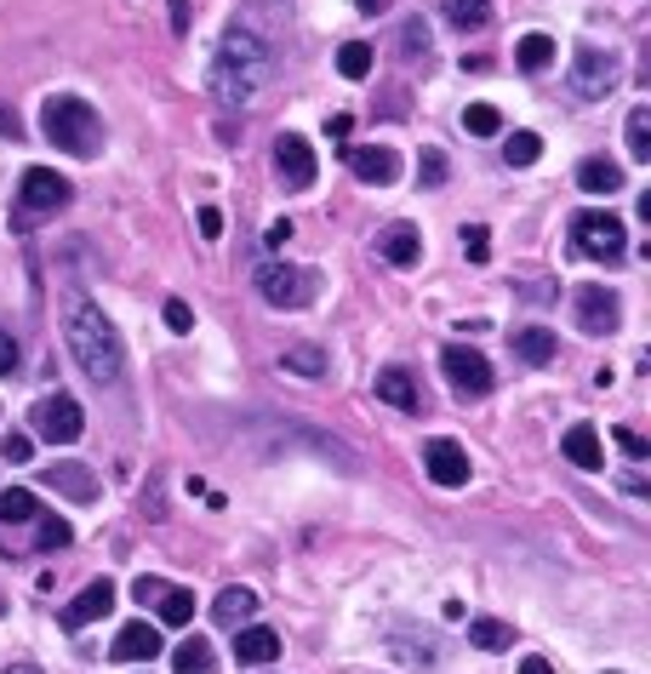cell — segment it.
Listing matches in <instances>:
<instances>
[{
  "instance_id": "cell-15",
  "label": "cell",
  "mask_w": 651,
  "mask_h": 674,
  "mask_svg": "<svg viewBox=\"0 0 651 674\" xmlns=\"http://www.w3.org/2000/svg\"><path fill=\"white\" fill-rule=\"evenodd\" d=\"M281 657V634L263 629V623H246V629H234V663L240 668H263Z\"/></svg>"
},
{
  "instance_id": "cell-30",
  "label": "cell",
  "mask_w": 651,
  "mask_h": 674,
  "mask_svg": "<svg viewBox=\"0 0 651 674\" xmlns=\"http://www.w3.org/2000/svg\"><path fill=\"white\" fill-rule=\"evenodd\" d=\"M555 41H548V35H521V41H514V63H521V70H532V75H543L548 70V63H555Z\"/></svg>"
},
{
  "instance_id": "cell-39",
  "label": "cell",
  "mask_w": 651,
  "mask_h": 674,
  "mask_svg": "<svg viewBox=\"0 0 651 674\" xmlns=\"http://www.w3.org/2000/svg\"><path fill=\"white\" fill-rule=\"evenodd\" d=\"M463 257H469V263H486V257H492V241H486V229H480V223L463 229Z\"/></svg>"
},
{
  "instance_id": "cell-8",
  "label": "cell",
  "mask_w": 651,
  "mask_h": 674,
  "mask_svg": "<svg viewBox=\"0 0 651 674\" xmlns=\"http://www.w3.org/2000/svg\"><path fill=\"white\" fill-rule=\"evenodd\" d=\"M34 434L41 441H52V446H75L81 434H86V412H81V400L75 394H46V400H34Z\"/></svg>"
},
{
  "instance_id": "cell-2",
  "label": "cell",
  "mask_w": 651,
  "mask_h": 674,
  "mask_svg": "<svg viewBox=\"0 0 651 674\" xmlns=\"http://www.w3.org/2000/svg\"><path fill=\"white\" fill-rule=\"evenodd\" d=\"M63 337H69V355H75V366H81L92 383H120V372H126V344H120L115 320L103 315L92 297L69 292V303H63Z\"/></svg>"
},
{
  "instance_id": "cell-34",
  "label": "cell",
  "mask_w": 651,
  "mask_h": 674,
  "mask_svg": "<svg viewBox=\"0 0 651 674\" xmlns=\"http://www.w3.org/2000/svg\"><path fill=\"white\" fill-rule=\"evenodd\" d=\"M543 155V138H537V131H508V144H503V160L508 166H532Z\"/></svg>"
},
{
  "instance_id": "cell-31",
  "label": "cell",
  "mask_w": 651,
  "mask_h": 674,
  "mask_svg": "<svg viewBox=\"0 0 651 674\" xmlns=\"http://www.w3.org/2000/svg\"><path fill=\"white\" fill-rule=\"evenodd\" d=\"M171 668H178V674H206V668H212V646H206L200 634H195V640H183V646L171 652Z\"/></svg>"
},
{
  "instance_id": "cell-17",
  "label": "cell",
  "mask_w": 651,
  "mask_h": 674,
  "mask_svg": "<svg viewBox=\"0 0 651 674\" xmlns=\"http://www.w3.org/2000/svg\"><path fill=\"white\" fill-rule=\"evenodd\" d=\"M258 605H263V600H258V594H252L246 583H229V589H223V594L212 600V623L234 634V629H246V623L258 618Z\"/></svg>"
},
{
  "instance_id": "cell-22",
  "label": "cell",
  "mask_w": 651,
  "mask_h": 674,
  "mask_svg": "<svg viewBox=\"0 0 651 674\" xmlns=\"http://www.w3.org/2000/svg\"><path fill=\"white\" fill-rule=\"evenodd\" d=\"M560 452L577 463V468H606V452H600V429L595 423H571L560 434Z\"/></svg>"
},
{
  "instance_id": "cell-6",
  "label": "cell",
  "mask_w": 651,
  "mask_h": 674,
  "mask_svg": "<svg viewBox=\"0 0 651 674\" xmlns=\"http://www.w3.org/2000/svg\"><path fill=\"white\" fill-rule=\"evenodd\" d=\"M617 81H623V57L617 52H606V46H577L571 52V70H566V86H571V97H611L617 92Z\"/></svg>"
},
{
  "instance_id": "cell-41",
  "label": "cell",
  "mask_w": 651,
  "mask_h": 674,
  "mask_svg": "<svg viewBox=\"0 0 651 674\" xmlns=\"http://www.w3.org/2000/svg\"><path fill=\"white\" fill-rule=\"evenodd\" d=\"M18 372V337L0 326V378H12Z\"/></svg>"
},
{
  "instance_id": "cell-13",
  "label": "cell",
  "mask_w": 651,
  "mask_h": 674,
  "mask_svg": "<svg viewBox=\"0 0 651 674\" xmlns=\"http://www.w3.org/2000/svg\"><path fill=\"white\" fill-rule=\"evenodd\" d=\"M423 468H429V481H434V486H445V492L469 486V452H463L458 441H445V434L423 446Z\"/></svg>"
},
{
  "instance_id": "cell-7",
  "label": "cell",
  "mask_w": 651,
  "mask_h": 674,
  "mask_svg": "<svg viewBox=\"0 0 651 674\" xmlns=\"http://www.w3.org/2000/svg\"><path fill=\"white\" fill-rule=\"evenodd\" d=\"M440 372H445V383H452L458 400H480V394H492V383H497L492 360L480 349H469V344H445L440 349Z\"/></svg>"
},
{
  "instance_id": "cell-16",
  "label": "cell",
  "mask_w": 651,
  "mask_h": 674,
  "mask_svg": "<svg viewBox=\"0 0 651 674\" xmlns=\"http://www.w3.org/2000/svg\"><path fill=\"white\" fill-rule=\"evenodd\" d=\"M115 605V583L109 578H92L75 600H69V612H63V629H86V623H97L103 612Z\"/></svg>"
},
{
  "instance_id": "cell-14",
  "label": "cell",
  "mask_w": 651,
  "mask_h": 674,
  "mask_svg": "<svg viewBox=\"0 0 651 674\" xmlns=\"http://www.w3.org/2000/svg\"><path fill=\"white\" fill-rule=\"evenodd\" d=\"M349 172L371 189H384V183L400 178V155L389 144H349Z\"/></svg>"
},
{
  "instance_id": "cell-48",
  "label": "cell",
  "mask_w": 651,
  "mask_h": 674,
  "mask_svg": "<svg viewBox=\"0 0 651 674\" xmlns=\"http://www.w3.org/2000/svg\"><path fill=\"white\" fill-rule=\"evenodd\" d=\"M521 674H555V663H548V657H537V652H532V657H521Z\"/></svg>"
},
{
  "instance_id": "cell-36",
  "label": "cell",
  "mask_w": 651,
  "mask_h": 674,
  "mask_svg": "<svg viewBox=\"0 0 651 674\" xmlns=\"http://www.w3.org/2000/svg\"><path fill=\"white\" fill-rule=\"evenodd\" d=\"M29 457H34V434H23V429L0 434V463H29Z\"/></svg>"
},
{
  "instance_id": "cell-27",
  "label": "cell",
  "mask_w": 651,
  "mask_h": 674,
  "mask_svg": "<svg viewBox=\"0 0 651 674\" xmlns=\"http://www.w3.org/2000/svg\"><path fill=\"white\" fill-rule=\"evenodd\" d=\"M281 372H292V378H326V349L321 344H292L286 355H281Z\"/></svg>"
},
{
  "instance_id": "cell-23",
  "label": "cell",
  "mask_w": 651,
  "mask_h": 674,
  "mask_svg": "<svg viewBox=\"0 0 651 674\" xmlns=\"http://www.w3.org/2000/svg\"><path fill=\"white\" fill-rule=\"evenodd\" d=\"M577 189L582 194H617V189H623V166L606 160V155H589L577 166Z\"/></svg>"
},
{
  "instance_id": "cell-1",
  "label": "cell",
  "mask_w": 651,
  "mask_h": 674,
  "mask_svg": "<svg viewBox=\"0 0 651 674\" xmlns=\"http://www.w3.org/2000/svg\"><path fill=\"white\" fill-rule=\"evenodd\" d=\"M269 75H274V35H263L252 18H234L223 29L218 52H212L206 92H212L218 104H229V109H246L252 97L269 86Z\"/></svg>"
},
{
  "instance_id": "cell-20",
  "label": "cell",
  "mask_w": 651,
  "mask_h": 674,
  "mask_svg": "<svg viewBox=\"0 0 651 674\" xmlns=\"http://www.w3.org/2000/svg\"><path fill=\"white\" fill-rule=\"evenodd\" d=\"M377 257H384V263H395V268H411V263L423 257L418 229H411V223H389L384 234H377Z\"/></svg>"
},
{
  "instance_id": "cell-35",
  "label": "cell",
  "mask_w": 651,
  "mask_h": 674,
  "mask_svg": "<svg viewBox=\"0 0 651 674\" xmlns=\"http://www.w3.org/2000/svg\"><path fill=\"white\" fill-rule=\"evenodd\" d=\"M463 126L474 131V138H497V131H503V115H497L492 104H469V109H463Z\"/></svg>"
},
{
  "instance_id": "cell-18",
  "label": "cell",
  "mask_w": 651,
  "mask_h": 674,
  "mask_svg": "<svg viewBox=\"0 0 651 674\" xmlns=\"http://www.w3.org/2000/svg\"><path fill=\"white\" fill-rule=\"evenodd\" d=\"M41 481H46L52 492H63V497H75V503H92V497H97V475H92L86 463H46Z\"/></svg>"
},
{
  "instance_id": "cell-25",
  "label": "cell",
  "mask_w": 651,
  "mask_h": 674,
  "mask_svg": "<svg viewBox=\"0 0 651 674\" xmlns=\"http://www.w3.org/2000/svg\"><path fill=\"white\" fill-rule=\"evenodd\" d=\"M69 544H75V531H69V520L63 515H34V526H29V549L34 555H57V549H69Z\"/></svg>"
},
{
  "instance_id": "cell-42",
  "label": "cell",
  "mask_w": 651,
  "mask_h": 674,
  "mask_svg": "<svg viewBox=\"0 0 651 674\" xmlns=\"http://www.w3.org/2000/svg\"><path fill=\"white\" fill-rule=\"evenodd\" d=\"M611 441H617V446H623V452H629L634 463H645V457H651V446L640 441V434H634V429H617V434H611Z\"/></svg>"
},
{
  "instance_id": "cell-19",
  "label": "cell",
  "mask_w": 651,
  "mask_h": 674,
  "mask_svg": "<svg viewBox=\"0 0 651 674\" xmlns=\"http://www.w3.org/2000/svg\"><path fill=\"white\" fill-rule=\"evenodd\" d=\"M377 400L384 407H400V412H423V394H418V378L406 372V366H389V372H377Z\"/></svg>"
},
{
  "instance_id": "cell-4",
  "label": "cell",
  "mask_w": 651,
  "mask_h": 674,
  "mask_svg": "<svg viewBox=\"0 0 651 674\" xmlns=\"http://www.w3.org/2000/svg\"><path fill=\"white\" fill-rule=\"evenodd\" d=\"M252 281H258V297L269 303V309H308L315 292H321L315 268H292V263H263Z\"/></svg>"
},
{
  "instance_id": "cell-46",
  "label": "cell",
  "mask_w": 651,
  "mask_h": 674,
  "mask_svg": "<svg viewBox=\"0 0 651 674\" xmlns=\"http://www.w3.org/2000/svg\"><path fill=\"white\" fill-rule=\"evenodd\" d=\"M0 138H23V120H18V109H7V104H0Z\"/></svg>"
},
{
  "instance_id": "cell-44",
  "label": "cell",
  "mask_w": 651,
  "mask_h": 674,
  "mask_svg": "<svg viewBox=\"0 0 651 674\" xmlns=\"http://www.w3.org/2000/svg\"><path fill=\"white\" fill-rule=\"evenodd\" d=\"M292 234H297V229H292V223L281 218V223H269V234H263V246H269V252H286V241H292Z\"/></svg>"
},
{
  "instance_id": "cell-29",
  "label": "cell",
  "mask_w": 651,
  "mask_h": 674,
  "mask_svg": "<svg viewBox=\"0 0 651 674\" xmlns=\"http://www.w3.org/2000/svg\"><path fill=\"white\" fill-rule=\"evenodd\" d=\"M469 646H480V652H508L514 646V629L503 618H474L469 623Z\"/></svg>"
},
{
  "instance_id": "cell-5",
  "label": "cell",
  "mask_w": 651,
  "mask_h": 674,
  "mask_svg": "<svg viewBox=\"0 0 651 674\" xmlns=\"http://www.w3.org/2000/svg\"><path fill=\"white\" fill-rule=\"evenodd\" d=\"M571 252L577 257H595V263H617V257L629 252L623 218H611V212H577L571 218Z\"/></svg>"
},
{
  "instance_id": "cell-47",
  "label": "cell",
  "mask_w": 651,
  "mask_h": 674,
  "mask_svg": "<svg viewBox=\"0 0 651 674\" xmlns=\"http://www.w3.org/2000/svg\"><path fill=\"white\" fill-rule=\"evenodd\" d=\"M171 35H189V0H171Z\"/></svg>"
},
{
  "instance_id": "cell-43",
  "label": "cell",
  "mask_w": 651,
  "mask_h": 674,
  "mask_svg": "<svg viewBox=\"0 0 651 674\" xmlns=\"http://www.w3.org/2000/svg\"><path fill=\"white\" fill-rule=\"evenodd\" d=\"M160 594H166V578H137L132 583V600H144V605H155Z\"/></svg>"
},
{
  "instance_id": "cell-10",
  "label": "cell",
  "mask_w": 651,
  "mask_h": 674,
  "mask_svg": "<svg viewBox=\"0 0 651 674\" xmlns=\"http://www.w3.org/2000/svg\"><path fill=\"white\" fill-rule=\"evenodd\" d=\"M69 194H75V183L57 178L52 166H29L23 183H18V207H23V218H46V212L69 207Z\"/></svg>"
},
{
  "instance_id": "cell-50",
  "label": "cell",
  "mask_w": 651,
  "mask_h": 674,
  "mask_svg": "<svg viewBox=\"0 0 651 674\" xmlns=\"http://www.w3.org/2000/svg\"><path fill=\"white\" fill-rule=\"evenodd\" d=\"M355 7H360L366 18H377V12H389V7H395V0H355Z\"/></svg>"
},
{
  "instance_id": "cell-40",
  "label": "cell",
  "mask_w": 651,
  "mask_h": 674,
  "mask_svg": "<svg viewBox=\"0 0 651 674\" xmlns=\"http://www.w3.org/2000/svg\"><path fill=\"white\" fill-rule=\"evenodd\" d=\"M166 326L178 331V337H189V331H195V309H189L183 297H166Z\"/></svg>"
},
{
  "instance_id": "cell-28",
  "label": "cell",
  "mask_w": 651,
  "mask_h": 674,
  "mask_svg": "<svg viewBox=\"0 0 651 674\" xmlns=\"http://www.w3.org/2000/svg\"><path fill=\"white\" fill-rule=\"evenodd\" d=\"M155 612H160V623H166V629H183V623L195 618V589L166 583V594L155 600Z\"/></svg>"
},
{
  "instance_id": "cell-9",
  "label": "cell",
  "mask_w": 651,
  "mask_h": 674,
  "mask_svg": "<svg viewBox=\"0 0 651 674\" xmlns=\"http://www.w3.org/2000/svg\"><path fill=\"white\" fill-rule=\"evenodd\" d=\"M571 320H577L582 337H611L617 326H623V303H617L611 286L589 281V286H577V292H571Z\"/></svg>"
},
{
  "instance_id": "cell-37",
  "label": "cell",
  "mask_w": 651,
  "mask_h": 674,
  "mask_svg": "<svg viewBox=\"0 0 651 674\" xmlns=\"http://www.w3.org/2000/svg\"><path fill=\"white\" fill-rule=\"evenodd\" d=\"M445 172H452V166H445V155H440V149H423V160H418V183H423V189H440Z\"/></svg>"
},
{
  "instance_id": "cell-32",
  "label": "cell",
  "mask_w": 651,
  "mask_h": 674,
  "mask_svg": "<svg viewBox=\"0 0 651 674\" xmlns=\"http://www.w3.org/2000/svg\"><path fill=\"white\" fill-rule=\"evenodd\" d=\"M337 75H343V81H366V75H371V46H366V41H349V46H343V52H337Z\"/></svg>"
},
{
  "instance_id": "cell-3",
  "label": "cell",
  "mask_w": 651,
  "mask_h": 674,
  "mask_svg": "<svg viewBox=\"0 0 651 674\" xmlns=\"http://www.w3.org/2000/svg\"><path fill=\"white\" fill-rule=\"evenodd\" d=\"M41 131H46V144H57L63 155H75V160H97L103 155V120H97V109L86 104V97H75V92L46 97Z\"/></svg>"
},
{
  "instance_id": "cell-38",
  "label": "cell",
  "mask_w": 651,
  "mask_h": 674,
  "mask_svg": "<svg viewBox=\"0 0 651 674\" xmlns=\"http://www.w3.org/2000/svg\"><path fill=\"white\" fill-rule=\"evenodd\" d=\"M400 46H406V57H423V52H429V23L411 18V23L400 29Z\"/></svg>"
},
{
  "instance_id": "cell-12",
  "label": "cell",
  "mask_w": 651,
  "mask_h": 674,
  "mask_svg": "<svg viewBox=\"0 0 651 674\" xmlns=\"http://www.w3.org/2000/svg\"><path fill=\"white\" fill-rule=\"evenodd\" d=\"M34 515H41V503H34V492H0V549L7 555H18V549H29V526H34Z\"/></svg>"
},
{
  "instance_id": "cell-51",
  "label": "cell",
  "mask_w": 651,
  "mask_h": 674,
  "mask_svg": "<svg viewBox=\"0 0 651 674\" xmlns=\"http://www.w3.org/2000/svg\"><path fill=\"white\" fill-rule=\"evenodd\" d=\"M7 674H41V668H34V663H12Z\"/></svg>"
},
{
  "instance_id": "cell-21",
  "label": "cell",
  "mask_w": 651,
  "mask_h": 674,
  "mask_svg": "<svg viewBox=\"0 0 651 674\" xmlns=\"http://www.w3.org/2000/svg\"><path fill=\"white\" fill-rule=\"evenodd\" d=\"M120 663H155V652H160V629L155 623H126L120 634H115V646H109Z\"/></svg>"
},
{
  "instance_id": "cell-49",
  "label": "cell",
  "mask_w": 651,
  "mask_h": 674,
  "mask_svg": "<svg viewBox=\"0 0 651 674\" xmlns=\"http://www.w3.org/2000/svg\"><path fill=\"white\" fill-rule=\"evenodd\" d=\"M349 126H355L349 115H332V120H326V138H349Z\"/></svg>"
},
{
  "instance_id": "cell-45",
  "label": "cell",
  "mask_w": 651,
  "mask_h": 674,
  "mask_svg": "<svg viewBox=\"0 0 651 674\" xmlns=\"http://www.w3.org/2000/svg\"><path fill=\"white\" fill-rule=\"evenodd\" d=\"M200 234H206V241H218V234H223V212L218 207H200Z\"/></svg>"
},
{
  "instance_id": "cell-11",
  "label": "cell",
  "mask_w": 651,
  "mask_h": 674,
  "mask_svg": "<svg viewBox=\"0 0 651 674\" xmlns=\"http://www.w3.org/2000/svg\"><path fill=\"white\" fill-rule=\"evenodd\" d=\"M274 178H281L286 189H315L321 160H315V149H308V138H297V131H281V138H274Z\"/></svg>"
},
{
  "instance_id": "cell-33",
  "label": "cell",
  "mask_w": 651,
  "mask_h": 674,
  "mask_svg": "<svg viewBox=\"0 0 651 674\" xmlns=\"http://www.w3.org/2000/svg\"><path fill=\"white\" fill-rule=\"evenodd\" d=\"M629 160H640V166L651 160V109L645 104L629 115Z\"/></svg>"
},
{
  "instance_id": "cell-26",
  "label": "cell",
  "mask_w": 651,
  "mask_h": 674,
  "mask_svg": "<svg viewBox=\"0 0 651 674\" xmlns=\"http://www.w3.org/2000/svg\"><path fill=\"white\" fill-rule=\"evenodd\" d=\"M445 7V23L458 29V35H474V29L492 23V0H440Z\"/></svg>"
},
{
  "instance_id": "cell-24",
  "label": "cell",
  "mask_w": 651,
  "mask_h": 674,
  "mask_svg": "<svg viewBox=\"0 0 651 674\" xmlns=\"http://www.w3.org/2000/svg\"><path fill=\"white\" fill-rule=\"evenodd\" d=\"M508 344H514V360H526V366H548V360H555V349H560L548 326H521Z\"/></svg>"
}]
</instances>
